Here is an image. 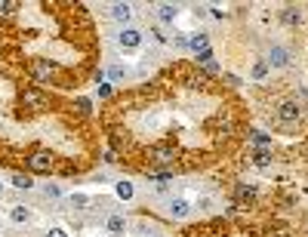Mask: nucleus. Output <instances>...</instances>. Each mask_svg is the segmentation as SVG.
Wrapping results in <instances>:
<instances>
[{
  "label": "nucleus",
  "instance_id": "nucleus-1",
  "mask_svg": "<svg viewBox=\"0 0 308 237\" xmlns=\"http://www.w3.org/2000/svg\"><path fill=\"white\" fill-rule=\"evenodd\" d=\"M22 105L31 108V111H43V108H46V93H40L37 86H28V89L22 93Z\"/></svg>",
  "mask_w": 308,
  "mask_h": 237
},
{
  "label": "nucleus",
  "instance_id": "nucleus-2",
  "mask_svg": "<svg viewBox=\"0 0 308 237\" xmlns=\"http://www.w3.org/2000/svg\"><path fill=\"white\" fill-rule=\"evenodd\" d=\"M28 167H31L34 173H49V170H52V157H49L46 151H34V154L28 157Z\"/></svg>",
  "mask_w": 308,
  "mask_h": 237
},
{
  "label": "nucleus",
  "instance_id": "nucleus-3",
  "mask_svg": "<svg viewBox=\"0 0 308 237\" xmlns=\"http://www.w3.org/2000/svg\"><path fill=\"white\" fill-rule=\"evenodd\" d=\"M117 40H120V46H123V49H136V46L142 43V31H136V28H123Z\"/></svg>",
  "mask_w": 308,
  "mask_h": 237
},
{
  "label": "nucleus",
  "instance_id": "nucleus-4",
  "mask_svg": "<svg viewBox=\"0 0 308 237\" xmlns=\"http://www.w3.org/2000/svg\"><path fill=\"white\" fill-rule=\"evenodd\" d=\"M290 62V52L284 49V46H271V52H268V65H275V68H284Z\"/></svg>",
  "mask_w": 308,
  "mask_h": 237
},
{
  "label": "nucleus",
  "instance_id": "nucleus-5",
  "mask_svg": "<svg viewBox=\"0 0 308 237\" xmlns=\"http://www.w3.org/2000/svg\"><path fill=\"white\" fill-rule=\"evenodd\" d=\"M278 117H281L284 123H296V120H299V108H296L293 102H284V105L278 108Z\"/></svg>",
  "mask_w": 308,
  "mask_h": 237
},
{
  "label": "nucleus",
  "instance_id": "nucleus-6",
  "mask_svg": "<svg viewBox=\"0 0 308 237\" xmlns=\"http://www.w3.org/2000/svg\"><path fill=\"white\" fill-rule=\"evenodd\" d=\"M34 74H37V80H49V77L56 74V65H49V62L37 59V62H34Z\"/></svg>",
  "mask_w": 308,
  "mask_h": 237
},
{
  "label": "nucleus",
  "instance_id": "nucleus-7",
  "mask_svg": "<svg viewBox=\"0 0 308 237\" xmlns=\"http://www.w3.org/2000/svg\"><path fill=\"white\" fill-rule=\"evenodd\" d=\"M105 228H108V234H111V237H123V231H126V222H123V216H111Z\"/></svg>",
  "mask_w": 308,
  "mask_h": 237
},
{
  "label": "nucleus",
  "instance_id": "nucleus-8",
  "mask_svg": "<svg viewBox=\"0 0 308 237\" xmlns=\"http://www.w3.org/2000/svg\"><path fill=\"white\" fill-rule=\"evenodd\" d=\"M170 213H173L176 219H185V216L191 213V207H188V200H182V197H176V200L170 204Z\"/></svg>",
  "mask_w": 308,
  "mask_h": 237
},
{
  "label": "nucleus",
  "instance_id": "nucleus-9",
  "mask_svg": "<svg viewBox=\"0 0 308 237\" xmlns=\"http://www.w3.org/2000/svg\"><path fill=\"white\" fill-rule=\"evenodd\" d=\"M130 12H133V9H130L126 3H114V6H111V19H114V22H130Z\"/></svg>",
  "mask_w": 308,
  "mask_h": 237
},
{
  "label": "nucleus",
  "instance_id": "nucleus-10",
  "mask_svg": "<svg viewBox=\"0 0 308 237\" xmlns=\"http://www.w3.org/2000/svg\"><path fill=\"white\" fill-rule=\"evenodd\" d=\"M176 12H179V9H176L173 3H160V6H157V15H160V22H173V19H176Z\"/></svg>",
  "mask_w": 308,
  "mask_h": 237
},
{
  "label": "nucleus",
  "instance_id": "nucleus-11",
  "mask_svg": "<svg viewBox=\"0 0 308 237\" xmlns=\"http://www.w3.org/2000/svg\"><path fill=\"white\" fill-rule=\"evenodd\" d=\"M114 194H117L120 200H130V197H133V185H130V182H117V185H114Z\"/></svg>",
  "mask_w": 308,
  "mask_h": 237
},
{
  "label": "nucleus",
  "instance_id": "nucleus-12",
  "mask_svg": "<svg viewBox=\"0 0 308 237\" xmlns=\"http://www.w3.org/2000/svg\"><path fill=\"white\" fill-rule=\"evenodd\" d=\"M281 19H284L287 25H299V19H302V15H299V9H293V6H287V9L281 12Z\"/></svg>",
  "mask_w": 308,
  "mask_h": 237
},
{
  "label": "nucleus",
  "instance_id": "nucleus-13",
  "mask_svg": "<svg viewBox=\"0 0 308 237\" xmlns=\"http://www.w3.org/2000/svg\"><path fill=\"white\" fill-rule=\"evenodd\" d=\"M12 185H15V188H22V191H28V188H34V182H31V176H22V173H15V176H12Z\"/></svg>",
  "mask_w": 308,
  "mask_h": 237
},
{
  "label": "nucleus",
  "instance_id": "nucleus-14",
  "mask_svg": "<svg viewBox=\"0 0 308 237\" xmlns=\"http://www.w3.org/2000/svg\"><path fill=\"white\" fill-rule=\"evenodd\" d=\"M9 219L22 225V222H28V210H25V207H12V210H9Z\"/></svg>",
  "mask_w": 308,
  "mask_h": 237
},
{
  "label": "nucleus",
  "instance_id": "nucleus-15",
  "mask_svg": "<svg viewBox=\"0 0 308 237\" xmlns=\"http://www.w3.org/2000/svg\"><path fill=\"white\" fill-rule=\"evenodd\" d=\"M191 49H194V52H197V49L204 52V49H207V34H194V37H191Z\"/></svg>",
  "mask_w": 308,
  "mask_h": 237
},
{
  "label": "nucleus",
  "instance_id": "nucleus-16",
  "mask_svg": "<svg viewBox=\"0 0 308 237\" xmlns=\"http://www.w3.org/2000/svg\"><path fill=\"white\" fill-rule=\"evenodd\" d=\"M265 74H268V62H256V65H253V77H256V80H262Z\"/></svg>",
  "mask_w": 308,
  "mask_h": 237
},
{
  "label": "nucleus",
  "instance_id": "nucleus-17",
  "mask_svg": "<svg viewBox=\"0 0 308 237\" xmlns=\"http://www.w3.org/2000/svg\"><path fill=\"white\" fill-rule=\"evenodd\" d=\"M238 197H241V200H244V197L250 200V197H256V188H253V185H238Z\"/></svg>",
  "mask_w": 308,
  "mask_h": 237
},
{
  "label": "nucleus",
  "instance_id": "nucleus-18",
  "mask_svg": "<svg viewBox=\"0 0 308 237\" xmlns=\"http://www.w3.org/2000/svg\"><path fill=\"white\" fill-rule=\"evenodd\" d=\"M268 160H271L268 151H256V154H253V163H256V167H268Z\"/></svg>",
  "mask_w": 308,
  "mask_h": 237
},
{
  "label": "nucleus",
  "instance_id": "nucleus-19",
  "mask_svg": "<svg viewBox=\"0 0 308 237\" xmlns=\"http://www.w3.org/2000/svg\"><path fill=\"white\" fill-rule=\"evenodd\" d=\"M253 142H256V145H259V148H265V145H271V139H268V136H265V133H259V130H256V133H253Z\"/></svg>",
  "mask_w": 308,
  "mask_h": 237
},
{
  "label": "nucleus",
  "instance_id": "nucleus-20",
  "mask_svg": "<svg viewBox=\"0 0 308 237\" xmlns=\"http://www.w3.org/2000/svg\"><path fill=\"white\" fill-rule=\"evenodd\" d=\"M197 62H204V65L210 68V65H213V52H210V49H204V52H197Z\"/></svg>",
  "mask_w": 308,
  "mask_h": 237
},
{
  "label": "nucleus",
  "instance_id": "nucleus-21",
  "mask_svg": "<svg viewBox=\"0 0 308 237\" xmlns=\"http://www.w3.org/2000/svg\"><path fill=\"white\" fill-rule=\"evenodd\" d=\"M77 111H80V114H89V111H93L89 99H77Z\"/></svg>",
  "mask_w": 308,
  "mask_h": 237
},
{
  "label": "nucleus",
  "instance_id": "nucleus-22",
  "mask_svg": "<svg viewBox=\"0 0 308 237\" xmlns=\"http://www.w3.org/2000/svg\"><path fill=\"white\" fill-rule=\"evenodd\" d=\"M12 9H15V3H12V0H0V12H3V15H9Z\"/></svg>",
  "mask_w": 308,
  "mask_h": 237
},
{
  "label": "nucleus",
  "instance_id": "nucleus-23",
  "mask_svg": "<svg viewBox=\"0 0 308 237\" xmlns=\"http://www.w3.org/2000/svg\"><path fill=\"white\" fill-rule=\"evenodd\" d=\"M86 200H89V197H86V194H74V197H71V204H74V207H83V204H86Z\"/></svg>",
  "mask_w": 308,
  "mask_h": 237
},
{
  "label": "nucleus",
  "instance_id": "nucleus-24",
  "mask_svg": "<svg viewBox=\"0 0 308 237\" xmlns=\"http://www.w3.org/2000/svg\"><path fill=\"white\" fill-rule=\"evenodd\" d=\"M43 237H68V231H62V228H49Z\"/></svg>",
  "mask_w": 308,
  "mask_h": 237
},
{
  "label": "nucleus",
  "instance_id": "nucleus-25",
  "mask_svg": "<svg viewBox=\"0 0 308 237\" xmlns=\"http://www.w3.org/2000/svg\"><path fill=\"white\" fill-rule=\"evenodd\" d=\"M43 191H46V194H49V197H59V188H56V185H46V188H43Z\"/></svg>",
  "mask_w": 308,
  "mask_h": 237
},
{
  "label": "nucleus",
  "instance_id": "nucleus-26",
  "mask_svg": "<svg viewBox=\"0 0 308 237\" xmlns=\"http://www.w3.org/2000/svg\"><path fill=\"white\" fill-rule=\"evenodd\" d=\"M0 194H3V182H0Z\"/></svg>",
  "mask_w": 308,
  "mask_h": 237
}]
</instances>
